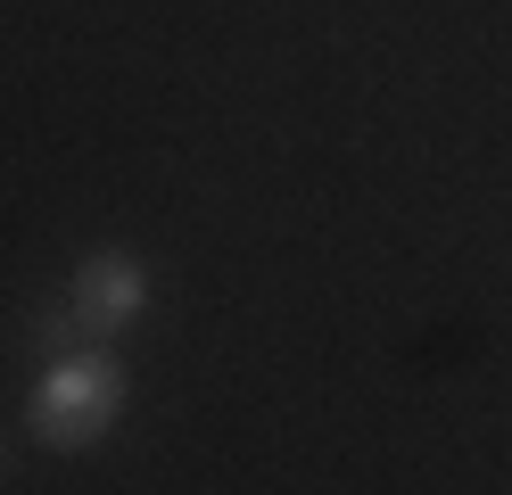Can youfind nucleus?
Here are the masks:
<instances>
[{
    "label": "nucleus",
    "mask_w": 512,
    "mask_h": 495,
    "mask_svg": "<svg viewBox=\"0 0 512 495\" xmlns=\"http://www.w3.org/2000/svg\"><path fill=\"white\" fill-rule=\"evenodd\" d=\"M124 405H133V372L116 363V347H75V355H58V363L34 372V388H25V429L50 454H91V446H108Z\"/></svg>",
    "instance_id": "f257e3e1"
},
{
    "label": "nucleus",
    "mask_w": 512,
    "mask_h": 495,
    "mask_svg": "<svg viewBox=\"0 0 512 495\" xmlns=\"http://www.w3.org/2000/svg\"><path fill=\"white\" fill-rule=\"evenodd\" d=\"M67 314H75V330L91 347H116L124 330H133L141 314H149V297H157V281H149V264L133 256V248H91L75 273H67Z\"/></svg>",
    "instance_id": "f03ea898"
},
{
    "label": "nucleus",
    "mask_w": 512,
    "mask_h": 495,
    "mask_svg": "<svg viewBox=\"0 0 512 495\" xmlns=\"http://www.w3.org/2000/svg\"><path fill=\"white\" fill-rule=\"evenodd\" d=\"M0 471H9V438H0Z\"/></svg>",
    "instance_id": "7ed1b4c3"
}]
</instances>
